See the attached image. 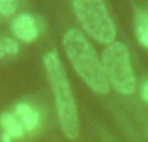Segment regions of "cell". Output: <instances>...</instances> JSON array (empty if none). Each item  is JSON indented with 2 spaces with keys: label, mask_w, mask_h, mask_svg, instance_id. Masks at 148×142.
<instances>
[{
  "label": "cell",
  "mask_w": 148,
  "mask_h": 142,
  "mask_svg": "<svg viewBox=\"0 0 148 142\" xmlns=\"http://www.w3.org/2000/svg\"><path fill=\"white\" fill-rule=\"evenodd\" d=\"M19 52V45L17 41L10 39V37H4L0 39V58H6V56H13Z\"/></svg>",
  "instance_id": "cell-9"
},
{
  "label": "cell",
  "mask_w": 148,
  "mask_h": 142,
  "mask_svg": "<svg viewBox=\"0 0 148 142\" xmlns=\"http://www.w3.org/2000/svg\"><path fill=\"white\" fill-rule=\"evenodd\" d=\"M13 112H15V116L19 118V122L23 124V127H25L26 133H32V131L38 129V125H40V112H38L32 105H28V103H19V105H15Z\"/></svg>",
  "instance_id": "cell-7"
},
{
  "label": "cell",
  "mask_w": 148,
  "mask_h": 142,
  "mask_svg": "<svg viewBox=\"0 0 148 142\" xmlns=\"http://www.w3.org/2000/svg\"><path fill=\"white\" fill-rule=\"evenodd\" d=\"M73 11L83 30L94 41L111 45L116 37V26L103 0H73Z\"/></svg>",
  "instance_id": "cell-3"
},
{
  "label": "cell",
  "mask_w": 148,
  "mask_h": 142,
  "mask_svg": "<svg viewBox=\"0 0 148 142\" xmlns=\"http://www.w3.org/2000/svg\"><path fill=\"white\" fill-rule=\"evenodd\" d=\"M17 10V0H0V13L2 15H11Z\"/></svg>",
  "instance_id": "cell-10"
},
{
  "label": "cell",
  "mask_w": 148,
  "mask_h": 142,
  "mask_svg": "<svg viewBox=\"0 0 148 142\" xmlns=\"http://www.w3.org/2000/svg\"><path fill=\"white\" fill-rule=\"evenodd\" d=\"M11 30H13L15 37L21 39V41H25V43H32V41L38 37V34H40V26H38L36 19H34L32 15H28V13L19 15V17L13 21V24H11Z\"/></svg>",
  "instance_id": "cell-5"
},
{
  "label": "cell",
  "mask_w": 148,
  "mask_h": 142,
  "mask_svg": "<svg viewBox=\"0 0 148 142\" xmlns=\"http://www.w3.org/2000/svg\"><path fill=\"white\" fill-rule=\"evenodd\" d=\"M62 41H64V51L77 75L84 80V84L92 92L105 95L111 90V86H109L103 66H101V58L90 45V41L84 37V34L77 28H69L64 34Z\"/></svg>",
  "instance_id": "cell-1"
},
{
  "label": "cell",
  "mask_w": 148,
  "mask_h": 142,
  "mask_svg": "<svg viewBox=\"0 0 148 142\" xmlns=\"http://www.w3.org/2000/svg\"><path fill=\"white\" fill-rule=\"evenodd\" d=\"M101 66L111 88L124 95L135 92V75L130 60V51L122 41H112L101 54Z\"/></svg>",
  "instance_id": "cell-4"
},
{
  "label": "cell",
  "mask_w": 148,
  "mask_h": 142,
  "mask_svg": "<svg viewBox=\"0 0 148 142\" xmlns=\"http://www.w3.org/2000/svg\"><path fill=\"white\" fill-rule=\"evenodd\" d=\"M135 34L141 45L148 47V11H139L135 15Z\"/></svg>",
  "instance_id": "cell-8"
},
{
  "label": "cell",
  "mask_w": 148,
  "mask_h": 142,
  "mask_svg": "<svg viewBox=\"0 0 148 142\" xmlns=\"http://www.w3.org/2000/svg\"><path fill=\"white\" fill-rule=\"evenodd\" d=\"M141 94H143V99H145V101L148 103V80L145 84H143V90H141Z\"/></svg>",
  "instance_id": "cell-11"
},
{
  "label": "cell",
  "mask_w": 148,
  "mask_h": 142,
  "mask_svg": "<svg viewBox=\"0 0 148 142\" xmlns=\"http://www.w3.org/2000/svg\"><path fill=\"white\" fill-rule=\"evenodd\" d=\"M45 73H47V80L51 84V90L54 95V107H56L58 122H60L62 133L68 139H77L79 137V112H77V105L71 94V86H69L68 75L62 66L60 58H58L56 51H51L43 58Z\"/></svg>",
  "instance_id": "cell-2"
},
{
  "label": "cell",
  "mask_w": 148,
  "mask_h": 142,
  "mask_svg": "<svg viewBox=\"0 0 148 142\" xmlns=\"http://www.w3.org/2000/svg\"><path fill=\"white\" fill-rule=\"evenodd\" d=\"M0 127H2V142H11L15 139L25 137V127L15 116V112H4L0 116Z\"/></svg>",
  "instance_id": "cell-6"
}]
</instances>
